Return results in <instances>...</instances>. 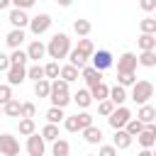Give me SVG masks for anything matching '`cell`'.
<instances>
[{
	"label": "cell",
	"instance_id": "cell-1",
	"mask_svg": "<svg viewBox=\"0 0 156 156\" xmlns=\"http://www.w3.org/2000/svg\"><path fill=\"white\" fill-rule=\"evenodd\" d=\"M68 51H71V37L63 34V32H56V34L49 39V44H46V54H49L51 61H61V58H66Z\"/></svg>",
	"mask_w": 156,
	"mask_h": 156
},
{
	"label": "cell",
	"instance_id": "cell-2",
	"mask_svg": "<svg viewBox=\"0 0 156 156\" xmlns=\"http://www.w3.org/2000/svg\"><path fill=\"white\" fill-rule=\"evenodd\" d=\"M49 100L54 107H66L71 102V93H68V83L63 78H54L51 88H49Z\"/></svg>",
	"mask_w": 156,
	"mask_h": 156
},
{
	"label": "cell",
	"instance_id": "cell-3",
	"mask_svg": "<svg viewBox=\"0 0 156 156\" xmlns=\"http://www.w3.org/2000/svg\"><path fill=\"white\" fill-rule=\"evenodd\" d=\"M136 105H144L154 98V83L151 80H134L132 85V95H129Z\"/></svg>",
	"mask_w": 156,
	"mask_h": 156
},
{
	"label": "cell",
	"instance_id": "cell-4",
	"mask_svg": "<svg viewBox=\"0 0 156 156\" xmlns=\"http://www.w3.org/2000/svg\"><path fill=\"white\" fill-rule=\"evenodd\" d=\"M129 119H132V110H129V107H124V105H117V107L107 115V122H110V127H112V129H122Z\"/></svg>",
	"mask_w": 156,
	"mask_h": 156
},
{
	"label": "cell",
	"instance_id": "cell-5",
	"mask_svg": "<svg viewBox=\"0 0 156 156\" xmlns=\"http://www.w3.org/2000/svg\"><path fill=\"white\" fill-rule=\"evenodd\" d=\"M51 15H46V12H39V15H34V17H29V32L34 34V37H39V34H44V32H49V27H51Z\"/></svg>",
	"mask_w": 156,
	"mask_h": 156
},
{
	"label": "cell",
	"instance_id": "cell-6",
	"mask_svg": "<svg viewBox=\"0 0 156 156\" xmlns=\"http://www.w3.org/2000/svg\"><path fill=\"white\" fill-rule=\"evenodd\" d=\"M0 156H20V141L12 134H0Z\"/></svg>",
	"mask_w": 156,
	"mask_h": 156
},
{
	"label": "cell",
	"instance_id": "cell-7",
	"mask_svg": "<svg viewBox=\"0 0 156 156\" xmlns=\"http://www.w3.org/2000/svg\"><path fill=\"white\" fill-rule=\"evenodd\" d=\"M44 151H46V141L41 139V134L32 132L27 136V154L29 156H44Z\"/></svg>",
	"mask_w": 156,
	"mask_h": 156
},
{
	"label": "cell",
	"instance_id": "cell-8",
	"mask_svg": "<svg viewBox=\"0 0 156 156\" xmlns=\"http://www.w3.org/2000/svg\"><path fill=\"white\" fill-rule=\"evenodd\" d=\"M93 68H98V71H107L115 61H112V54L107 51V49H98V51H93Z\"/></svg>",
	"mask_w": 156,
	"mask_h": 156
},
{
	"label": "cell",
	"instance_id": "cell-9",
	"mask_svg": "<svg viewBox=\"0 0 156 156\" xmlns=\"http://www.w3.org/2000/svg\"><path fill=\"white\" fill-rule=\"evenodd\" d=\"M7 20H10L12 29H24V27L29 24L27 10H20V7H12V10H10V15H7Z\"/></svg>",
	"mask_w": 156,
	"mask_h": 156
},
{
	"label": "cell",
	"instance_id": "cell-10",
	"mask_svg": "<svg viewBox=\"0 0 156 156\" xmlns=\"http://www.w3.org/2000/svg\"><path fill=\"white\" fill-rule=\"evenodd\" d=\"M44 56H46V44L39 41V39H34V41L27 46V58L34 61V63H39V58H44Z\"/></svg>",
	"mask_w": 156,
	"mask_h": 156
},
{
	"label": "cell",
	"instance_id": "cell-11",
	"mask_svg": "<svg viewBox=\"0 0 156 156\" xmlns=\"http://www.w3.org/2000/svg\"><path fill=\"white\" fill-rule=\"evenodd\" d=\"M124 71H136V54L124 51L117 58V73H124Z\"/></svg>",
	"mask_w": 156,
	"mask_h": 156
},
{
	"label": "cell",
	"instance_id": "cell-12",
	"mask_svg": "<svg viewBox=\"0 0 156 156\" xmlns=\"http://www.w3.org/2000/svg\"><path fill=\"white\" fill-rule=\"evenodd\" d=\"M27 80V68L24 66H10L7 68V85H22Z\"/></svg>",
	"mask_w": 156,
	"mask_h": 156
},
{
	"label": "cell",
	"instance_id": "cell-13",
	"mask_svg": "<svg viewBox=\"0 0 156 156\" xmlns=\"http://www.w3.org/2000/svg\"><path fill=\"white\" fill-rule=\"evenodd\" d=\"M80 76H83V80H85L88 88H93V85H98V83L102 80V71H98V68H93V66H83V68H80Z\"/></svg>",
	"mask_w": 156,
	"mask_h": 156
},
{
	"label": "cell",
	"instance_id": "cell-14",
	"mask_svg": "<svg viewBox=\"0 0 156 156\" xmlns=\"http://www.w3.org/2000/svg\"><path fill=\"white\" fill-rule=\"evenodd\" d=\"M136 119H139V122H144V124H151V122H156V107H154V105H149V102L139 105Z\"/></svg>",
	"mask_w": 156,
	"mask_h": 156
},
{
	"label": "cell",
	"instance_id": "cell-15",
	"mask_svg": "<svg viewBox=\"0 0 156 156\" xmlns=\"http://www.w3.org/2000/svg\"><path fill=\"white\" fill-rule=\"evenodd\" d=\"M132 139H134V136H129L124 129H115V136H112V146H115L117 151H122V149H129V146H132Z\"/></svg>",
	"mask_w": 156,
	"mask_h": 156
},
{
	"label": "cell",
	"instance_id": "cell-16",
	"mask_svg": "<svg viewBox=\"0 0 156 156\" xmlns=\"http://www.w3.org/2000/svg\"><path fill=\"white\" fill-rule=\"evenodd\" d=\"M129 95H127V88H122V85H112L110 88V93H107V100L117 107V105H124V100H127Z\"/></svg>",
	"mask_w": 156,
	"mask_h": 156
},
{
	"label": "cell",
	"instance_id": "cell-17",
	"mask_svg": "<svg viewBox=\"0 0 156 156\" xmlns=\"http://www.w3.org/2000/svg\"><path fill=\"white\" fill-rule=\"evenodd\" d=\"M24 39H27V34H24V29H12V32H10L7 37H5V44H7L10 49H20Z\"/></svg>",
	"mask_w": 156,
	"mask_h": 156
},
{
	"label": "cell",
	"instance_id": "cell-18",
	"mask_svg": "<svg viewBox=\"0 0 156 156\" xmlns=\"http://www.w3.org/2000/svg\"><path fill=\"white\" fill-rule=\"evenodd\" d=\"M80 132H83V139H85L88 144H100V141H102V129L95 127V124H90V127H85V129H80Z\"/></svg>",
	"mask_w": 156,
	"mask_h": 156
},
{
	"label": "cell",
	"instance_id": "cell-19",
	"mask_svg": "<svg viewBox=\"0 0 156 156\" xmlns=\"http://www.w3.org/2000/svg\"><path fill=\"white\" fill-rule=\"evenodd\" d=\"M136 44L141 51H156V34H141L136 39Z\"/></svg>",
	"mask_w": 156,
	"mask_h": 156
},
{
	"label": "cell",
	"instance_id": "cell-20",
	"mask_svg": "<svg viewBox=\"0 0 156 156\" xmlns=\"http://www.w3.org/2000/svg\"><path fill=\"white\" fill-rule=\"evenodd\" d=\"M136 66L154 68V66H156V51H141V54L136 56Z\"/></svg>",
	"mask_w": 156,
	"mask_h": 156
},
{
	"label": "cell",
	"instance_id": "cell-21",
	"mask_svg": "<svg viewBox=\"0 0 156 156\" xmlns=\"http://www.w3.org/2000/svg\"><path fill=\"white\" fill-rule=\"evenodd\" d=\"M20 107H22V102H20L17 98H10V100L2 105V115H7V117H20Z\"/></svg>",
	"mask_w": 156,
	"mask_h": 156
},
{
	"label": "cell",
	"instance_id": "cell-22",
	"mask_svg": "<svg viewBox=\"0 0 156 156\" xmlns=\"http://www.w3.org/2000/svg\"><path fill=\"white\" fill-rule=\"evenodd\" d=\"M76 51H78V54H83L85 58H90V56H93V51H95V44H93L90 39L80 37V39H78V46H76Z\"/></svg>",
	"mask_w": 156,
	"mask_h": 156
},
{
	"label": "cell",
	"instance_id": "cell-23",
	"mask_svg": "<svg viewBox=\"0 0 156 156\" xmlns=\"http://www.w3.org/2000/svg\"><path fill=\"white\" fill-rule=\"evenodd\" d=\"M71 100H76V105H78V107H90V102H93V98H90V90H88V88H80Z\"/></svg>",
	"mask_w": 156,
	"mask_h": 156
},
{
	"label": "cell",
	"instance_id": "cell-24",
	"mask_svg": "<svg viewBox=\"0 0 156 156\" xmlns=\"http://www.w3.org/2000/svg\"><path fill=\"white\" fill-rule=\"evenodd\" d=\"M17 129H20V134H22V136H29L32 132H37L34 117H22V119H20V124H17Z\"/></svg>",
	"mask_w": 156,
	"mask_h": 156
},
{
	"label": "cell",
	"instance_id": "cell-25",
	"mask_svg": "<svg viewBox=\"0 0 156 156\" xmlns=\"http://www.w3.org/2000/svg\"><path fill=\"white\" fill-rule=\"evenodd\" d=\"M58 78H63L66 83H73V80H78V68L76 66H61V71H58Z\"/></svg>",
	"mask_w": 156,
	"mask_h": 156
},
{
	"label": "cell",
	"instance_id": "cell-26",
	"mask_svg": "<svg viewBox=\"0 0 156 156\" xmlns=\"http://www.w3.org/2000/svg\"><path fill=\"white\" fill-rule=\"evenodd\" d=\"M63 117H66V115H63V107H54V105H51V107L46 110V122H49V124H58V122H63Z\"/></svg>",
	"mask_w": 156,
	"mask_h": 156
},
{
	"label": "cell",
	"instance_id": "cell-27",
	"mask_svg": "<svg viewBox=\"0 0 156 156\" xmlns=\"http://www.w3.org/2000/svg\"><path fill=\"white\" fill-rule=\"evenodd\" d=\"M71 151V144L66 141V139H54L51 141V154H56V156H66Z\"/></svg>",
	"mask_w": 156,
	"mask_h": 156
},
{
	"label": "cell",
	"instance_id": "cell-28",
	"mask_svg": "<svg viewBox=\"0 0 156 156\" xmlns=\"http://www.w3.org/2000/svg\"><path fill=\"white\" fill-rule=\"evenodd\" d=\"M134 80H136V73H134V71L117 73V85H122V88H132V85H134Z\"/></svg>",
	"mask_w": 156,
	"mask_h": 156
},
{
	"label": "cell",
	"instance_id": "cell-29",
	"mask_svg": "<svg viewBox=\"0 0 156 156\" xmlns=\"http://www.w3.org/2000/svg\"><path fill=\"white\" fill-rule=\"evenodd\" d=\"M49 88H51V80L49 78H41L34 83V95L37 98H49Z\"/></svg>",
	"mask_w": 156,
	"mask_h": 156
},
{
	"label": "cell",
	"instance_id": "cell-30",
	"mask_svg": "<svg viewBox=\"0 0 156 156\" xmlns=\"http://www.w3.org/2000/svg\"><path fill=\"white\" fill-rule=\"evenodd\" d=\"M88 90H90V98H93V100H105V98H107V93H110V88H107L102 80H100L98 85L88 88Z\"/></svg>",
	"mask_w": 156,
	"mask_h": 156
},
{
	"label": "cell",
	"instance_id": "cell-31",
	"mask_svg": "<svg viewBox=\"0 0 156 156\" xmlns=\"http://www.w3.org/2000/svg\"><path fill=\"white\" fill-rule=\"evenodd\" d=\"M139 29H141V34H156V20H154L151 15H146V17L139 22Z\"/></svg>",
	"mask_w": 156,
	"mask_h": 156
},
{
	"label": "cell",
	"instance_id": "cell-32",
	"mask_svg": "<svg viewBox=\"0 0 156 156\" xmlns=\"http://www.w3.org/2000/svg\"><path fill=\"white\" fill-rule=\"evenodd\" d=\"M90 29H93V24H90L88 20H76V22H73V32H76L78 37H88Z\"/></svg>",
	"mask_w": 156,
	"mask_h": 156
},
{
	"label": "cell",
	"instance_id": "cell-33",
	"mask_svg": "<svg viewBox=\"0 0 156 156\" xmlns=\"http://www.w3.org/2000/svg\"><path fill=\"white\" fill-rule=\"evenodd\" d=\"M27 51H22V49H15L12 54H10V66H27Z\"/></svg>",
	"mask_w": 156,
	"mask_h": 156
},
{
	"label": "cell",
	"instance_id": "cell-34",
	"mask_svg": "<svg viewBox=\"0 0 156 156\" xmlns=\"http://www.w3.org/2000/svg\"><path fill=\"white\" fill-rule=\"evenodd\" d=\"M122 129H124V132H127L129 136H136V134H139V132L144 129V122H139L136 117H132V119H129V122H127V124H124Z\"/></svg>",
	"mask_w": 156,
	"mask_h": 156
},
{
	"label": "cell",
	"instance_id": "cell-35",
	"mask_svg": "<svg viewBox=\"0 0 156 156\" xmlns=\"http://www.w3.org/2000/svg\"><path fill=\"white\" fill-rule=\"evenodd\" d=\"M39 134H41L44 141H54V139H58V124H49V122H46V127H44Z\"/></svg>",
	"mask_w": 156,
	"mask_h": 156
},
{
	"label": "cell",
	"instance_id": "cell-36",
	"mask_svg": "<svg viewBox=\"0 0 156 156\" xmlns=\"http://www.w3.org/2000/svg\"><path fill=\"white\" fill-rule=\"evenodd\" d=\"M58 71H61V66H58V61H49V63L44 66V78H49V80H54V78H58Z\"/></svg>",
	"mask_w": 156,
	"mask_h": 156
},
{
	"label": "cell",
	"instance_id": "cell-37",
	"mask_svg": "<svg viewBox=\"0 0 156 156\" xmlns=\"http://www.w3.org/2000/svg\"><path fill=\"white\" fill-rule=\"evenodd\" d=\"M27 78H32L34 83H37V80H41V78H44V66H39V63L29 66V68H27Z\"/></svg>",
	"mask_w": 156,
	"mask_h": 156
},
{
	"label": "cell",
	"instance_id": "cell-38",
	"mask_svg": "<svg viewBox=\"0 0 156 156\" xmlns=\"http://www.w3.org/2000/svg\"><path fill=\"white\" fill-rule=\"evenodd\" d=\"M112 110H115V105H112V102H110L107 98H105V100H98V115L107 117V115H110Z\"/></svg>",
	"mask_w": 156,
	"mask_h": 156
},
{
	"label": "cell",
	"instance_id": "cell-39",
	"mask_svg": "<svg viewBox=\"0 0 156 156\" xmlns=\"http://www.w3.org/2000/svg\"><path fill=\"white\" fill-rule=\"evenodd\" d=\"M34 115H37V105H34V102H22L20 117H34Z\"/></svg>",
	"mask_w": 156,
	"mask_h": 156
},
{
	"label": "cell",
	"instance_id": "cell-40",
	"mask_svg": "<svg viewBox=\"0 0 156 156\" xmlns=\"http://www.w3.org/2000/svg\"><path fill=\"white\" fill-rule=\"evenodd\" d=\"M76 119H78V129H85V127L93 124V115H90V112H80V115H76Z\"/></svg>",
	"mask_w": 156,
	"mask_h": 156
},
{
	"label": "cell",
	"instance_id": "cell-41",
	"mask_svg": "<svg viewBox=\"0 0 156 156\" xmlns=\"http://www.w3.org/2000/svg\"><path fill=\"white\" fill-rule=\"evenodd\" d=\"M63 127H66L68 132H80V129H78V119H76V115H71V117H63Z\"/></svg>",
	"mask_w": 156,
	"mask_h": 156
},
{
	"label": "cell",
	"instance_id": "cell-42",
	"mask_svg": "<svg viewBox=\"0 0 156 156\" xmlns=\"http://www.w3.org/2000/svg\"><path fill=\"white\" fill-rule=\"evenodd\" d=\"M95 156H117V149L112 146V144H102L100 149H98V154Z\"/></svg>",
	"mask_w": 156,
	"mask_h": 156
},
{
	"label": "cell",
	"instance_id": "cell-43",
	"mask_svg": "<svg viewBox=\"0 0 156 156\" xmlns=\"http://www.w3.org/2000/svg\"><path fill=\"white\" fill-rule=\"evenodd\" d=\"M12 98V85H0V105H5Z\"/></svg>",
	"mask_w": 156,
	"mask_h": 156
},
{
	"label": "cell",
	"instance_id": "cell-44",
	"mask_svg": "<svg viewBox=\"0 0 156 156\" xmlns=\"http://www.w3.org/2000/svg\"><path fill=\"white\" fill-rule=\"evenodd\" d=\"M34 2H37V0H10V5H15V7H20V10H29Z\"/></svg>",
	"mask_w": 156,
	"mask_h": 156
},
{
	"label": "cell",
	"instance_id": "cell-45",
	"mask_svg": "<svg viewBox=\"0 0 156 156\" xmlns=\"http://www.w3.org/2000/svg\"><path fill=\"white\" fill-rule=\"evenodd\" d=\"M139 7L144 12H154L156 10V0H139Z\"/></svg>",
	"mask_w": 156,
	"mask_h": 156
},
{
	"label": "cell",
	"instance_id": "cell-46",
	"mask_svg": "<svg viewBox=\"0 0 156 156\" xmlns=\"http://www.w3.org/2000/svg\"><path fill=\"white\" fill-rule=\"evenodd\" d=\"M7 68H10V56L0 51V71H7Z\"/></svg>",
	"mask_w": 156,
	"mask_h": 156
},
{
	"label": "cell",
	"instance_id": "cell-47",
	"mask_svg": "<svg viewBox=\"0 0 156 156\" xmlns=\"http://www.w3.org/2000/svg\"><path fill=\"white\" fill-rule=\"evenodd\" d=\"M136 156H154V151H151V149H141Z\"/></svg>",
	"mask_w": 156,
	"mask_h": 156
},
{
	"label": "cell",
	"instance_id": "cell-48",
	"mask_svg": "<svg viewBox=\"0 0 156 156\" xmlns=\"http://www.w3.org/2000/svg\"><path fill=\"white\" fill-rule=\"evenodd\" d=\"M56 2H58L61 7H71V5H73V0H56Z\"/></svg>",
	"mask_w": 156,
	"mask_h": 156
},
{
	"label": "cell",
	"instance_id": "cell-49",
	"mask_svg": "<svg viewBox=\"0 0 156 156\" xmlns=\"http://www.w3.org/2000/svg\"><path fill=\"white\" fill-rule=\"evenodd\" d=\"M10 7V0H0V10H7Z\"/></svg>",
	"mask_w": 156,
	"mask_h": 156
},
{
	"label": "cell",
	"instance_id": "cell-50",
	"mask_svg": "<svg viewBox=\"0 0 156 156\" xmlns=\"http://www.w3.org/2000/svg\"><path fill=\"white\" fill-rule=\"evenodd\" d=\"M85 156H95V154H85Z\"/></svg>",
	"mask_w": 156,
	"mask_h": 156
},
{
	"label": "cell",
	"instance_id": "cell-51",
	"mask_svg": "<svg viewBox=\"0 0 156 156\" xmlns=\"http://www.w3.org/2000/svg\"><path fill=\"white\" fill-rule=\"evenodd\" d=\"M0 112H2V105H0Z\"/></svg>",
	"mask_w": 156,
	"mask_h": 156
},
{
	"label": "cell",
	"instance_id": "cell-52",
	"mask_svg": "<svg viewBox=\"0 0 156 156\" xmlns=\"http://www.w3.org/2000/svg\"><path fill=\"white\" fill-rule=\"evenodd\" d=\"M51 156H56V154H51ZM66 156H68V154H66Z\"/></svg>",
	"mask_w": 156,
	"mask_h": 156
}]
</instances>
